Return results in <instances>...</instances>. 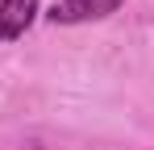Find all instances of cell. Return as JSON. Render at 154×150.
Instances as JSON below:
<instances>
[{
	"instance_id": "6da1fadb",
	"label": "cell",
	"mask_w": 154,
	"mask_h": 150,
	"mask_svg": "<svg viewBox=\"0 0 154 150\" xmlns=\"http://www.w3.org/2000/svg\"><path fill=\"white\" fill-rule=\"evenodd\" d=\"M125 0H54L46 8V21L54 25H88V21H104L121 8Z\"/></svg>"
},
{
	"instance_id": "7a4b0ae2",
	"label": "cell",
	"mask_w": 154,
	"mask_h": 150,
	"mask_svg": "<svg viewBox=\"0 0 154 150\" xmlns=\"http://www.w3.org/2000/svg\"><path fill=\"white\" fill-rule=\"evenodd\" d=\"M38 0H0V42H17L29 25L38 21Z\"/></svg>"
}]
</instances>
